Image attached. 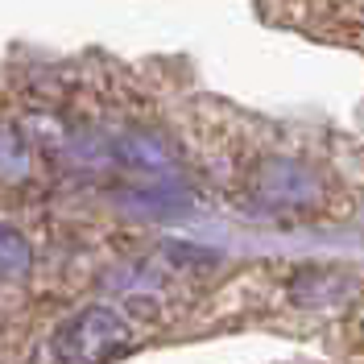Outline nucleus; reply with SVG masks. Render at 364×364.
I'll list each match as a JSON object with an SVG mask.
<instances>
[{
	"instance_id": "nucleus-1",
	"label": "nucleus",
	"mask_w": 364,
	"mask_h": 364,
	"mask_svg": "<svg viewBox=\"0 0 364 364\" xmlns=\"http://www.w3.org/2000/svg\"><path fill=\"white\" fill-rule=\"evenodd\" d=\"M133 343L136 323L129 311H120L112 302H91L63 318V327L50 340V356L54 364H108L133 352Z\"/></svg>"
},
{
	"instance_id": "nucleus-2",
	"label": "nucleus",
	"mask_w": 364,
	"mask_h": 364,
	"mask_svg": "<svg viewBox=\"0 0 364 364\" xmlns=\"http://www.w3.org/2000/svg\"><path fill=\"white\" fill-rule=\"evenodd\" d=\"M112 158H120L141 174H166L174 166V145L154 124H124L112 136Z\"/></svg>"
},
{
	"instance_id": "nucleus-3",
	"label": "nucleus",
	"mask_w": 364,
	"mask_h": 364,
	"mask_svg": "<svg viewBox=\"0 0 364 364\" xmlns=\"http://www.w3.org/2000/svg\"><path fill=\"white\" fill-rule=\"evenodd\" d=\"M33 170V145L25 141L21 124L0 120V186H21Z\"/></svg>"
},
{
	"instance_id": "nucleus-4",
	"label": "nucleus",
	"mask_w": 364,
	"mask_h": 364,
	"mask_svg": "<svg viewBox=\"0 0 364 364\" xmlns=\"http://www.w3.org/2000/svg\"><path fill=\"white\" fill-rule=\"evenodd\" d=\"M33 269V245L17 224L0 220V282H25Z\"/></svg>"
}]
</instances>
